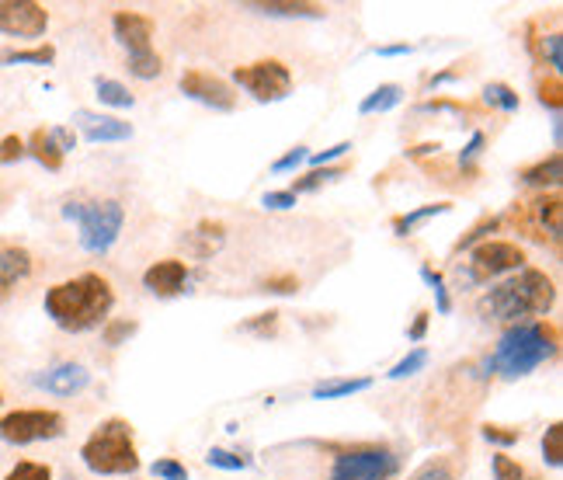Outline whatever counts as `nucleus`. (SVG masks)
Here are the masks:
<instances>
[{
	"instance_id": "nucleus-1",
	"label": "nucleus",
	"mask_w": 563,
	"mask_h": 480,
	"mask_svg": "<svg viewBox=\"0 0 563 480\" xmlns=\"http://www.w3.org/2000/svg\"><path fill=\"white\" fill-rule=\"evenodd\" d=\"M42 306H45V317L53 320L59 331L84 335V331L101 327L108 314L116 310V289L105 275L84 272L77 279L49 285Z\"/></svg>"
},
{
	"instance_id": "nucleus-2",
	"label": "nucleus",
	"mask_w": 563,
	"mask_h": 480,
	"mask_svg": "<svg viewBox=\"0 0 563 480\" xmlns=\"http://www.w3.org/2000/svg\"><path fill=\"white\" fill-rule=\"evenodd\" d=\"M553 303H557V282L539 268H522L508 279L494 282L477 303V314L484 320L515 327V324L546 317L553 310Z\"/></svg>"
},
{
	"instance_id": "nucleus-3",
	"label": "nucleus",
	"mask_w": 563,
	"mask_h": 480,
	"mask_svg": "<svg viewBox=\"0 0 563 480\" xmlns=\"http://www.w3.org/2000/svg\"><path fill=\"white\" fill-rule=\"evenodd\" d=\"M560 348V331L549 320H528L515 324L498 338L494 352L487 355V376L501 380H522L536 373L543 362H549Z\"/></svg>"
},
{
	"instance_id": "nucleus-4",
	"label": "nucleus",
	"mask_w": 563,
	"mask_h": 480,
	"mask_svg": "<svg viewBox=\"0 0 563 480\" xmlns=\"http://www.w3.org/2000/svg\"><path fill=\"white\" fill-rule=\"evenodd\" d=\"M80 463L97 477H133L139 470L133 425L126 418H105L80 445Z\"/></svg>"
},
{
	"instance_id": "nucleus-5",
	"label": "nucleus",
	"mask_w": 563,
	"mask_h": 480,
	"mask_svg": "<svg viewBox=\"0 0 563 480\" xmlns=\"http://www.w3.org/2000/svg\"><path fill=\"white\" fill-rule=\"evenodd\" d=\"M59 213H63V220L77 223V240L87 255H108L126 226V205L118 199L66 202Z\"/></svg>"
},
{
	"instance_id": "nucleus-6",
	"label": "nucleus",
	"mask_w": 563,
	"mask_h": 480,
	"mask_svg": "<svg viewBox=\"0 0 563 480\" xmlns=\"http://www.w3.org/2000/svg\"><path fill=\"white\" fill-rule=\"evenodd\" d=\"M404 470V456L379 442L345 445L334 453L327 480H397Z\"/></svg>"
},
{
	"instance_id": "nucleus-7",
	"label": "nucleus",
	"mask_w": 563,
	"mask_h": 480,
	"mask_svg": "<svg viewBox=\"0 0 563 480\" xmlns=\"http://www.w3.org/2000/svg\"><path fill=\"white\" fill-rule=\"evenodd\" d=\"M525 247L515 244V240H501V237H490L484 244H477L469 251L467 261V285H480V282H498L508 279L515 272L525 268Z\"/></svg>"
},
{
	"instance_id": "nucleus-8",
	"label": "nucleus",
	"mask_w": 563,
	"mask_h": 480,
	"mask_svg": "<svg viewBox=\"0 0 563 480\" xmlns=\"http://www.w3.org/2000/svg\"><path fill=\"white\" fill-rule=\"evenodd\" d=\"M66 432V418L53 407H18L0 418V439L7 445H32V442L59 439Z\"/></svg>"
},
{
	"instance_id": "nucleus-9",
	"label": "nucleus",
	"mask_w": 563,
	"mask_h": 480,
	"mask_svg": "<svg viewBox=\"0 0 563 480\" xmlns=\"http://www.w3.org/2000/svg\"><path fill=\"white\" fill-rule=\"evenodd\" d=\"M234 84L254 101H286L292 95V70L282 60H257L234 66Z\"/></svg>"
},
{
	"instance_id": "nucleus-10",
	"label": "nucleus",
	"mask_w": 563,
	"mask_h": 480,
	"mask_svg": "<svg viewBox=\"0 0 563 480\" xmlns=\"http://www.w3.org/2000/svg\"><path fill=\"white\" fill-rule=\"evenodd\" d=\"M515 220L525 234L539 244H560V230H563V199L560 192H543L532 202H518L515 205Z\"/></svg>"
},
{
	"instance_id": "nucleus-11",
	"label": "nucleus",
	"mask_w": 563,
	"mask_h": 480,
	"mask_svg": "<svg viewBox=\"0 0 563 480\" xmlns=\"http://www.w3.org/2000/svg\"><path fill=\"white\" fill-rule=\"evenodd\" d=\"M49 28V11L35 0H0V35L42 39Z\"/></svg>"
},
{
	"instance_id": "nucleus-12",
	"label": "nucleus",
	"mask_w": 563,
	"mask_h": 480,
	"mask_svg": "<svg viewBox=\"0 0 563 480\" xmlns=\"http://www.w3.org/2000/svg\"><path fill=\"white\" fill-rule=\"evenodd\" d=\"M177 87H181L185 98L198 101V105H206V108H213V112H234L236 108L234 87L223 77L209 74V70H185L181 80H177Z\"/></svg>"
},
{
	"instance_id": "nucleus-13",
	"label": "nucleus",
	"mask_w": 563,
	"mask_h": 480,
	"mask_svg": "<svg viewBox=\"0 0 563 480\" xmlns=\"http://www.w3.org/2000/svg\"><path fill=\"white\" fill-rule=\"evenodd\" d=\"M192 282V265L181 258H164L154 261L146 272H143V289L154 293L160 300H171V296H181Z\"/></svg>"
},
{
	"instance_id": "nucleus-14",
	"label": "nucleus",
	"mask_w": 563,
	"mask_h": 480,
	"mask_svg": "<svg viewBox=\"0 0 563 480\" xmlns=\"http://www.w3.org/2000/svg\"><path fill=\"white\" fill-rule=\"evenodd\" d=\"M32 383L45 394H53V397H77L91 386V369L80 365V362H56V365L35 373Z\"/></svg>"
},
{
	"instance_id": "nucleus-15",
	"label": "nucleus",
	"mask_w": 563,
	"mask_h": 480,
	"mask_svg": "<svg viewBox=\"0 0 563 480\" xmlns=\"http://www.w3.org/2000/svg\"><path fill=\"white\" fill-rule=\"evenodd\" d=\"M74 125L87 143H126L133 140V125L118 115H105V112H91V108H77L74 112Z\"/></svg>"
},
{
	"instance_id": "nucleus-16",
	"label": "nucleus",
	"mask_w": 563,
	"mask_h": 480,
	"mask_svg": "<svg viewBox=\"0 0 563 480\" xmlns=\"http://www.w3.org/2000/svg\"><path fill=\"white\" fill-rule=\"evenodd\" d=\"M240 11L265 15V18H286V21L327 18V7H324V4H313V0H244Z\"/></svg>"
},
{
	"instance_id": "nucleus-17",
	"label": "nucleus",
	"mask_w": 563,
	"mask_h": 480,
	"mask_svg": "<svg viewBox=\"0 0 563 480\" xmlns=\"http://www.w3.org/2000/svg\"><path fill=\"white\" fill-rule=\"evenodd\" d=\"M112 32H116L118 45H126L129 53H143L154 49V18L139 15V11H116L112 15Z\"/></svg>"
},
{
	"instance_id": "nucleus-18",
	"label": "nucleus",
	"mask_w": 563,
	"mask_h": 480,
	"mask_svg": "<svg viewBox=\"0 0 563 480\" xmlns=\"http://www.w3.org/2000/svg\"><path fill=\"white\" fill-rule=\"evenodd\" d=\"M518 181L528 185V188H543V192L546 188H553V192H557V185L563 181V154L560 150H553L549 157L522 167V171H518Z\"/></svg>"
},
{
	"instance_id": "nucleus-19",
	"label": "nucleus",
	"mask_w": 563,
	"mask_h": 480,
	"mask_svg": "<svg viewBox=\"0 0 563 480\" xmlns=\"http://www.w3.org/2000/svg\"><path fill=\"white\" fill-rule=\"evenodd\" d=\"M188 251H192V258L198 261H206V258H213L216 251L226 244V226L219 220H202L198 226H195L192 234H188Z\"/></svg>"
},
{
	"instance_id": "nucleus-20",
	"label": "nucleus",
	"mask_w": 563,
	"mask_h": 480,
	"mask_svg": "<svg viewBox=\"0 0 563 480\" xmlns=\"http://www.w3.org/2000/svg\"><path fill=\"white\" fill-rule=\"evenodd\" d=\"M32 255L25 251V247H4L0 251V293H7V289H15L18 282H25L32 275Z\"/></svg>"
},
{
	"instance_id": "nucleus-21",
	"label": "nucleus",
	"mask_w": 563,
	"mask_h": 480,
	"mask_svg": "<svg viewBox=\"0 0 563 480\" xmlns=\"http://www.w3.org/2000/svg\"><path fill=\"white\" fill-rule=\"evenodd\" d=\"M446 213H452V202H427V205H417V209H410V213L393 216V234H397V237H410V234H417V226H425V223L435 220V216H446Z\"/></svg>"
},
{
	"instance_id": "nucleus-22",
	"label": "nucleus",
	"mask_w": 563,
	"mask_h": 480,
	"mask_svg": "<svg viewBox=\"0 0 563 480\" xmlns=\"http://www.w3.org/2000/svg\"><path fill=\"white\" fill-rule=\"evenodd\" d=\"M25 150L39 160L45 171H59V167H63V160H66V154L59 150V143L53 140V133H49V129H35V133L28 136V143H25Z\"/></svg>"
},
{
	"instance_id": "nucleus-23",
	"label": "nucleus",
	"mask_w": 563,
	"mask_h": 480,
	"mask_svg": "<svg viewBox=\"0 0 563 480\" xmlns=\"http://www.w3.org/2000/svg\"><path fill=\"white\" fill-rule=\"evenodd\" d=\"M372 376H341V380H324L313 386V400H341V397H355V394H366L372 386Z\"/></svg>"
},
{
	"instance_id": "nucleus-24",
	"label": "nucleus",
	"mask_w": 563,
	"mask_h": 480,
	"mask_svg": "<svg viewBox=\"0 0 563 480\" xmlns=\"http://www.w3.org/2000/svg\"><path fill=\"white\" fill-rule=\"evenodd\" d=\"M400 101H404V87H400V84H379L372 95L362 98L358 115H383V112H389V108H397Z\"/></svg>"
},
{
	"instance_id": "nucleus-25",
	"label": "nucleus",
	"mask_w": 563,
	"mask_h": 480,
	"mask_svg": "<svg viewBox=\"0 0 563 480\" xmlns=\"http://www.w3.org/2000/svg\"><path fill=\"white\" fill-rule=\"evenodd\" d=\"M56 60V49L45 42V45H35V49H7L0 53V66H53Z\"/></svg>"
},
{
	"instance_id": "nucleus-26",
	"label": "nucleus",
	"mask_w": 563,
	"mask_h": 480,
	"mask_svg": "<svg viewBox=\"0 0 563 480\" xmlns=\"http://www.w3.org/2000/svg\"><path fill=\"white\" fill-rule=\"evenodd\" d=\"M484 105H490V108H498V112L511 115V112L522 108V95H518L511 84H505V80H490V84L484 87Z\"/></svg>"
},
{
	"instance_id": "nucleus-27",
	"label": "nucleus",
	"mask_w": 563,
	"mask_h": 480,
	"mask_svg": "<svg viewBox=\"0 0 563 480\" xmlns=\"http://www.w3.org/2000/svg\"><path fill=\"white\" fill-rule=\"evenodd\" d=\"M345 178V167H313L307 175H299V178H292V195L299 199L303 192H317V188H324V185H334V181Z\"/></svg>"
},
{
	"instance_id": "nucleus-28",
	"label": "nucleus",
	"mask_w": 563,
	"mask_h": 480,
	"mask_svg": "<svg viewBox=\"0 0 563 480\" xmlns=\"http://www.w3.org/2000/svg\"><path fill=\"white\" fill-rule=\"evenodd\" d=\"M407 480H459V460L456 456H431Z\"/></svg>"
},
{
	"instance_id": "nucleus-29",
	"label": "nucleus",
	"mask_w": 563,
	"mask_h": 480,
	"mask_svg": "<svg viewBox=\"0 0 563 480\" xmlns=\"http://www.w3.org/2000/svg\"><path fill=\"white\" fill-rule=\"evenodd\" d=\"M95 91L101 105H112V108H133L136 98L129 95V87L122 84V80H112V77H95Z\"/></svg>"
},
{
	"instance_id": "nucleus-30",
	"label": "nucleus",
	"mask_w": 563,
	"mask_h": 480,
	"mask_svg": "<svg viewBox=\"0 0 563 480\" xmlns=\"http://www.w3.org/2000/svg\"><path fill=\"white\" fill-rule=\"evenodd\" d=\"M417 275H421V282H425L427 289L435 293V310L446 317V314H452V296H448V285H446V275L438 272V268H431V265H421L417 268Z\"/></svg>"
},
{
	"instance_id": "nucleus-31",
	"label": "nucleus",
	"mask_w": 563,
	"mask_h": 480,
	"mask_svg": "<svg viewBox=\"0 0 563 480\" xmlns=\"http://www.w3.org/2000/svg\"><path fill=\"white\" fill-rule=\"evenodd\" d=\"M501 230V216H484L480 223H473L463 237L456 240V255H463V251H473L477 244H484V240H490V234H498Z\"/></svg>"
},
{
	"instance_id": "nucleus-32",
	"label": "nucleus",
	"mask_w": 563,
	"mask_h": 480,
	"mask_svg": "<svg viewBox=\"0 0 563 480\" xmlns=\"http://www.w3.org/2000/svg\"><path fill=\"white\" fill-rule=\"evenodd\" d=\"M126 66H129V74H133L136 80H154V77H160V74H164V60H160V53H156V49L129 53Z\"/></svg>"
},
{
	"instance_id": "nucleus-33",
	"label": "nucleus",
	"mask_w": 563,
	"mask_h": 480,
	"mask_svg": "<svg viewBox=\"0 0 563 480\" xmlns=\"http://www.w3.org/2000/svg\"><path fill=\"white\" fill-rule=\"evenodd\" d=\"M490 474H494V480H539L525 463H518L508 453H494L490 456Z\"/></svg>"
},
{
	"instance_id": "nucleus-34",
	"label": "nucleus",
	"mask_w": 563,
	"mask_h": 480,
	"mask_svg": "<svg viewBox=\"0 0 563 480\" xmlns=\"http://www.w3.org/2000/svg\"><path fill=\"white\" fill-rule=\"evenodd\" d=\"M139 331V324L133 317H108L101 324V341L108 345V348H118V345H126V341L133 338Z\"/></svg>"
},
{
	"instance_id": "nucleus-35",
	"label": "nucleus",
	"mask_w": 563,
	"mask_h": 480,
	"mask_svg": "<svg viewBox=\"0 0 563 480\" xmlns=\"http://www.w3.org/2000/svg\"><path fill=\"white\" fill-rule=\"evenodd\" d=\"M532 49H536L539 63L549 66V70H553V77H557V74H560V66H563V35L560 32H549V35H543L539 45H532Z\"/></svg>"
},
{
	"instance_id": "nucleus-36",
	"label": "nucleus",
	"mask_w": 563,
	"mask_h": 480,
	"mask_svg": "<svg viewBox=\"0 0 563 480\" xmlns=\"http://www.w3.org/2000/svg\"><path fill=\"white\" fill-rule=\"evenodd\" d=\"M206 463H209V466H216V470H226V474H236V470H251V466H254L251 456L234 453V449H219V445H213V449L206 453Z\"/></svg>"
},
{
	"instance_id": "nucleus-37",
	"label": "nucleus",
	"mask_w": 563,
	"mask_h": 480,
	"mask_svg": "<svg viewBox=\"0 0 563 480\" xmlns=\"http://www.w3.org/2000/svg\"><path fill=\"white\" fill-rule=\"evenodd\" d=\"M543 460L546 466L560 470L563 466V421H549L543 435Z\"/></svg>"
},
{
	"instance_id": "nucleus-38",
	"label": "nucleus",
	"mask_w": 563,
	"mask_h": 480,
	"mask_svg": "<svg viewBox=\"0 0 563 480\" xmlns=\"http://www.w3.org/2000/svg\"><path fill=\"white\" fill-rule=\"evenodd\" d=\"M427 365V352L425 348H410L404 359L397 362L393 369L387 373V380H410V376H417L421 369Z\"/></svg>"
},
{
	"instance_id": "nucleus-39",
	"label": "nucleus",
	"mask_w": 563,
	"mask_h": 480,
	"mask_svg": "<svg viewBox=\"0 0 563 480\" xmlns=\"http://www.w3.org/2000/svg\"><path fill=\"white\" fill-rule=\"evenodd\" d=\"M278 310H268V314H254L251 320H244L240 324V331L244 335H254V338H275L278 335Z\"/></svg>"
},
{
	"instance_id": "nucleus-40",
	"label": "nucleus",
	"mask_w": 563,
	"mask_h": 480,
	"mask_svg": "<svg viewBox=\"0 0 563 480\" xmlns=\"http://www.w3.org/2000/svg\"><path fill=\"white\" fill-rule=\"evenodd\" d=\"M480 435H484L490 445H498V449L505 453L508 445H515V442L522 439V428H511V425H494V421H487L484 428H480Z\"/></svg>"
},
{
	"instance_id": "nucleus-41",
	"label": "nucleus",
	"mask_w": 563,
	"mask_h": 480,
	"mask_svg": "<svg viewBox=\"0 0 563 480\" xmlns=\"http://www.w3.org/2000/svg\"><path fill=\"white\" fill-rule=\"evenodd\" d=\"M484 146H487V136L480 129L463 143V150H459V167H463V175H477V160L484 157Z\"/></svg>"
},
{
	"instance_id": "nucleus-42",
	"label": "nucleus",
	"mask_w": 563,
	"mask_h": 480,
	"mask_svg": "<svg viewBox=\"0 0 563 480\" xmlns=\"http://www.w3.org/2000/svg\"><path fill=\"white\" fill-rule=\"evenodd\" d=\"M150 474H154V480H192L188 466L181 460H175V456H160V460H154L150 463Z\"/></svg>"
},
{
	"instance_id": "nucleus-43",
	"label": "nucleus",
	"mask_w": 563,
	"mask_h": 480,
	"mask_svg": "<svg viewBox=\"0 0 563 480\" xmlns=\"http://www.w3.org/2000/svg\"><path fill=\"white\" fill-rule=\"evenodd\" d=\"M299 275H292V272H278V275H268V279H261V293H272V296H292V293H299Z\"/></svg>"
},
{
	"instance_id": "nucleus-44",
	"label": "nucleus",
	"mask_w": 563,
	"mask_h": 480,
	"mask_svg": "<svg viewBox=\"0 0 563 480\" xmlns=\"http://www.w3.org/2000/svg\"><path fill=\"white\" fill-rule=\"evenodd\" d=\"M4 480H53V466H49V463L21 460L11 466V474Z\"/></svg>"
},
{
	"instance_id": "nucleus-45",
	"label": "nucleus",
	"mask_w": 563,
	"mask_h": 480,
	"mask_svg": "<svg viewBox=\"0 0 563 480\" xmlns=\"http://www.w3.org/2000/svg\"><path fill=\"white\" fill-rule=\"evenodd\" d=\"M539 105H543V108H549L553 115H560V108H563V84H560V77L539 80Z\"/></svg>"
},
{
	"instance_id": "nucleus-46",
	"label": "nucleus",
	"mask_w": 563,
	"mask_h": 480,
	"mask_svg": "<svg viewBox=\"0 0 563 480\" xmlns=\"http://www.w3.org/2000/svg\"><path fill=\"white\" fill-rule=\"evenodd\" d=\"M307 157H310V146H292L289 154H282V157L272 164V175H289L296 167H303Z\"/></svg>"
},
{
	"instance_id": "nucleus-47",
	"label": "nucleus",
	"mask_w": 563,
	"mask_h": 480,
	"mask_svg": "<svg viewBox=\"0 0 563 480\" xmlns=\"http://www.w3.org/2000/svg\"><path fill=\"white\" fill-rule=\"evenodd\" d=\"M348 150H351V143L341 140V143H334V146H327V150H317V154H310L307 164H310V167H327L330 160H341Z\"/></svg>"
},
{
	"instance_id": "nucleus-48",
	"label": "nucleus",
	"mask_w": 563,
	"mask_h": 480,
	"mask_svg": "<svg viewBox=\"0 0 563 480\" xmlns=\"http://www.w3.org/2000/svg\"><path fill=\"white\" fill-rule=\"evenodd\" d=\"M261 205L272 209V213H289V209H296V195H292L289 188H286V192H265V195H261Z\"/></svg>"
},
{
	"instance_id": "nucleus-49",
	"label": "nucleus",
	"mask_w": 563,
	"mask_h": 480,
	"mask_svg": "<svg viewBox=\"0 0 563 480\" xmlns=\"http://www.w3.org/2000/svg\"><path fill=\"white\" fill-rule=\"evenodd\" d=\"M28 150H25V140L21 136H4L0 140V164H18Z\"/></svg>"
},
{
	"instance_id": "nucleus-50",
	"label": "nucleus",
	"mask_w": 563,
	"mask_h": 480,
	"mask_svg": "<svg viewBox=\"0 0 563 480\" xmlns=\"http://www.w3.org/2000/svg\"><path fill=\"white\" fill-rule=\"evenodd\" d=\"M427 327H431V310H417V314H414V324L407 327V338L410 341H425Z\"/></svg>"
},
{
	"instance_id": "nucleus-51",
	"label": "nucleus",
	"mask_w": 563,
	"mask_h": 480,
	"mask_svg": "<svg viewBox=\"0 0 563 480\" xmlns=\"http://www.w3.org/2000/svg\"><path fill=\"white\" fill-rule=\"evenodd\" d=\"M49 133H53V140L59 143V150H63V154H70V150L77 146V133H74L70 125H53Z\"/></svg>"
},
{
	"instance_id": "nucleus-52",
	"label": "nucleus",
	"mask_w": 563,
	"mask_h": 480,
	"mask_svg": "<svg viewBox=\"0 0 563 480\" xmlns=\"http://www.w3.org/2000/svg\"><path fill=\"white\" fill-rule=\"evenodd\" d=\"M414 53L410 42H393V45H376V56H407Z\"/></svg>"
},
{
	"instance_id": "nucleus-53",
	"label": "nucleus",
	"mask_w": 563,
	"mask_h": 480,
	"mask_svg": "<svg viewBox=\"0 0 563 480\" xmlns=\"http://www.w3.org/2000/svg\"><path fill=\"white\" fill-rule=\"evenodd\" d=\"M438 150H442V143H421V146H410L407 157L410 160H421V157H438Z\"/></svg>"
},
{
	"instance_id": "nucleus-54",
	"label": "nucleus",
	"mask_w": 563,
	"mask_h": 480,
	"mask_svg": "<svg viewBox=\"0 0 563 480\" xmlns=\"http://www.w3.org/2000/svg\"><path fill=\"white\" fill-rule=\"evenodd\" d=\"M452 80H459V70H446V74H435V77L427 80V87H442V84H452Z\"/></svg>"
},
{
	"instance_id": "nucleus-55",
	"label": "nucleus",
	"mask_w": 563,
	"mask_h": 480,
	"mask_svg": "<svg viewBox=\"0 0 563 480\" xmlns=\"http://www.w3.org/2000/svg\"><path fill=\"white\" fill-rule=\"evenodd\" d=\"M560 143H563V119L560 115H553V146L560 150Z\"/></svg>"
},
{
	"instance_id": "nucleus-56",
	"label": "nucleus",
	"mask_w": 563,
	"mask_h": 480,
	"mask_svg": "<svg viewBox=\"0 0 563 480\" xmlns=\"http://www.w3.org/2000/svg\"><path fill=\"white\" fill-rule=\"evenodd\" d=\"M0 404H4V394H0Z\"/></svg>"
}]
</instances>
